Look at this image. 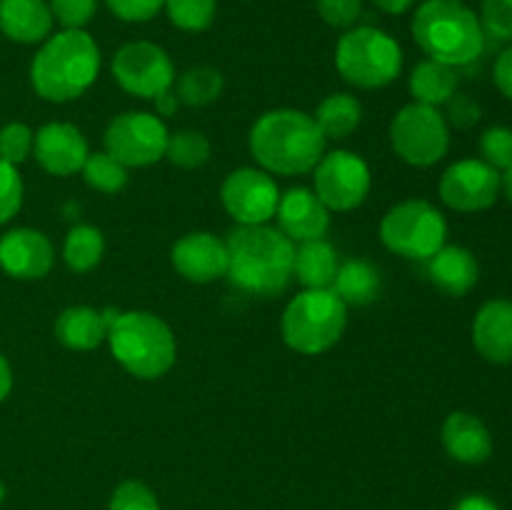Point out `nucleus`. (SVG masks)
<instances>
[{
  "label": "nucleus",
  "mask_w": 512,
  "mask_h": 510,
  "mask_svg": "<svg viewBox=\"0 0 512 510\" xmlns=\"http://www.w3.org/2000/svg\"><path fill=\"white\" fill-rule=\"evenodd\" d=\"M445 105H448V118H445V120H450L455 128L468 130V128H473V125L480 120V105L475 103L470 95L455 93L453 98H450Z\"/></svg>",
  "instance_id": "a19ab883"
},
{
  "label": "nucleus",
  "mask_w": 512,
  "mask_h": 510,
  "mask_svg": "<svg viewBox=\"0 0 512 510\" xmlns=\"http://www.w3.org/2000/svg\"><path fill=\"white\" fill-rule=\"evenodd\" d=\"M113 75L125 93L145 100H155L175 83L173 60L150 40L125 43L113 58Z\"/></svg>",
  "instance_id": "9b49d317"
},
{
  "label": "nucleus",
  "mask_w": 512,
  "mask_h": 510,
  "mask_svg": "<svg viewBox=\"0 0 512 510\" xmlns=\"http://www.w3.org/2000/svg\"><path fill=\"white\" fill-rule=\"evenodd\" d=\"M175 270L190 283H213L228 275V245L213 233H188L173 245Z\"/></svg>",
  "instance_id": "dca6fc26"
},
{
  "label": "nucleus",
  "mask_w": 512,
  "mask_h": 510,
  "mask_svg": "<svg viewBox=\"0 0 512 510\" xmlns=\"http://www.w3.org/2000/svg\"><path fill=\"white\" fill-rule=\"evenodd\" d=\"M483 33L500 43H512V0H483L480 5Z\"/></svg>",
  "instance_id": "473e14b6"
},
{
  "label": "nucleus",
  "mask_w": 512,
  "mask_h": 510,
  "mask_svg": "<svg viewBox=\"0 0 512 510\" xmlns=\"http://www.w3.org/2000/svg\"><path fill=\"white\" fill-rule=\"evenodd\" d=\"M315 8L330 28L350 30L363 15V0H315Z\"/></svg>",
  "instance_id": "58836bf2"
},
{
  "label": "nucleus",
  "mask_w": 512,
  "mask_h": 510,
  "mask_svg": "<svg viewBox=\"0 0 512 510\" xmlns=\"http://www.w3.org/2000/svg\"><path fill=\"white\" fill-rule=\"evenodd\" d=\"M395 155L415 168H430L445 158L450 148V128L445 115L433 105L410 103L390 125Z\"/></svg>",
  "instance_id": "1a4fd4ad"
},
{
  "label": "nucleus",
  "mask_w": 512,
  "mask_h": 510,
  "mask_svg": "<svg viewBox=\"0 0 512 510\" xmlns=\"http://www.w3.org/2000/svg\"><path fill=\"white\" fill-rule=\"evenodd\" d=\"M85 183L100 193H118L128 183V168L110 153H90L83 165Z\"/></svg>",
  "instance_id": "c756f323"
},
{
  "label": "nucleus",
  "mask_w": 512,
  "mask_h": 510,
  "mask_svg": "<svg viewBox=\"0 0 512 510\" xmlns=\"http://www.w3.org/2000/svg\"><path fill=\"white\" fill-rule=\"evenodd\" d=\"M100 73V48L85 30H60L50 35L30 63L35 93L50 103L80 98Z\"/></svg>",
  "instance_id": "7ed1b4c3"
},
{
  "label": "nucleus",
  "mask_w": 512,
  "mask_h": 510,
  "mask_svg": "<svg viewBox=\"0 0 512 510\" xmlns=\"http://www.w3.org/2000/svg\"><path fill=\"white\" fill-rule=\"evenodd\" d=\"M223 208L240 225H265L275 218L280 190L273 175L258 168H238L225 178Z\"/></svg>",
  "instance_id": "ddd939ff"
},
{
  "label": "nucleus",
  "mask_w": 512,
  "mask_h": 510,
  "mask_svg": "<svg viewBox=\"0 0 512 510\" xmlns=\"http://www.w3.org/2000/svg\"><path fill=\"white\" fill-rule=\"evenodd\" d=\"M413 38L430 60L468 65L480 58L485 33L480 18L458 0H428L413 15Z\"/></svg>",
  "instance_id": "20e7f679"
},
{
  "label": "nucleus",
  "mask_w": 512,
  "mask_h": 510,
  "mask_svg": "<svg viewBox=\"0 0 512 510\" xmlns=\"http://www.w3.org/2000/svg\"><path fill=\"white\" fill-rule=\"evenodd\" d=\"M55 250L48 235L33 228H15L0 238V268L18 280H40L53 270Z\"/></svg>",
  "instance_id": "2eb2a0df"
},
{
  "label": "nucleus",
  "mask_w": 512,
  "mask_h": 510,
  "mask_svg": "<svg viewBox=\"0 0 512 510\" xmlns=\"http://www.w3.org/2000/svg\"><path fill=\"white\" fill-rule=\"evenodd\" d=\"M168 128L155 113H123L110 120L105 130V153L125 168H145L165 158Z\"/></svg>",
  "instance_id": "9d476101"
},
{
  "label": "nucleus",
  "mask_w": 512,
  "mask_h": 510,
  "mask_svg": "<svg viewBox=\"0 0 512 510\" xmlns=\"http://www.w3.org/2000/svg\"><path fill=\"white\" fill-rule=\"evenodd\" d=\"M105 5L125 23H148L163 10L165 0H105Z\"/></svg>",
  "instance_id": "ea45409f"
},
{
  "label": "nucleus",
  "mask_w": 512,
  "mask_h": 510,
  "mask_svg": "<svg viewBox=\"0 0 512 510\" xmlns=\"http://www.w3.org/2000/svg\"><path fill=\"white\" fill-rule=\"evenodd\" d=\"M228 278L235 288L270 298L288 288L293 278L295 245L280 230L268 225H240L230 230Z\"/></svg>",
  "instance_id": "f257e3e1"
},
{
  "label": "nucleus",
  "mask_w": 512,
  "mask_h": 510,
  "mask_svg": "<svg viewBox=\"0 0 512 510\" xmlns=\"http://www.w3.org/2000/svg\"><path fill=\"white\" fill-rule=\"evenodd\" d=\"M340 268L338 253L328 240H305L295 250L293 275L305 288H333L335 273Z\"/></svg>",
  "instance_id": "b1692460"
},
{
  "label": "nucleus",
  "mask_w": 512,
  "mask_h": 510,
  "mask_svg": "<svg viewBox=\"0 0 512 510\" xmlns=\"http://www.w3.org/2000/svg\"><path fill=\"white\" fill-rule=\"evenodd\" d=\"M375 8H380L383 13L388 15H403L408 13L410 8L415 5V0H373Z\"/></svg>",
  "instance_id": "c03bdc74"
},
{
  "label": "nucleus",
  "mask_w": 512,
  "mask_h": 510,
  "mask_svg": "<svg viewBox=\"0 0 512 510\" xmlns=\"http://www.w3.org/2000/svg\"><path fill=\"white\" fill-rule=\"evenodd\" d=\"M370 193V168L350 150H333L315 165V195L328 210H353Z\"/></svg>",
  "instance_id": "f8f14e48"
},
{
  "label": "nucleus",
  "mask_w": 512,
  "mask_h": 510,
  "mask_svg": "<svg viewBox=\"0 0 512 510\" xmlns=\"http://www.w3.org/2000/svg\"><path fill=\"white\" fill-rule=\"evenodd\" d=\"M380 273L368 260H348L338 268L333 290L345 305H368L380 295Z\"/></svg>",
  "instance_id": "a878e982"
},
{
  "label": "nucleus",
  "mask_w": 512,
  "mask_h": 510,
  "mask_svg": "<svg viewBox=\"0 0 512 510\" xmlns=\"http://www.w3.org/2000/svg\"><path fill=\"white\" fill-rule=\"evenodd\" d=\"M335 65L343 80L355 88H383L403 70V50L385 30L355 25L338 40Z\"/></svg>",
  "instance_id": "0eeeda50"
},
{
  "label": "nucleus",
  "mask_w": 512,
  "mask_h": 510,
  "mask_svg": "<svg viewBox=\"0 0 512 510\" xmlns=\"http://www.w3.org/2000/svg\"><path fill=\"white\" fill-rule=\"evenodd\" d=\"M223 73L218 68H210V65H195L188 68L175 83V95L183 105L190 108H200V105H208L213 100L220 98L223 93Z\"/></svg>",
  "instance_id": "c85d7f7f"
},
{
  "label": "nucleus",
  "mask_w": 512,
  "mask_h": 510,
  "mask_svg": "<svg viewBox=\"0 0 512 510\" xmlns=\"http://www.w3.org/2000/svg\"><path fill=\"white\" fill-rule=\"evenodd\" d=\"M448 238V223L433 203L420 198L403 200L385 213L380 240L390 253L408 260H430Z\"/></svg>",
  "instance_id": "6e6552de"
},
{
  "label": "nucleus",
  "mask_w": 512,
  "mask_h": 510,
  "mask_svg": "<svg viewBox=\"0 0 512 510\" xmlns=\"http://www.w3.org/2000/svg\"><path fill=\"white\" fill-rule=\"evenodd\" d=\"M313 118L318 123L320 133L325 135V140H343L358 130L360 120H363V105H360V100L355 95L333 93L318 105Z\"/></svg>",
  "instance_id": "bb28decb"
},
{
  "label": "nucleus",
  "mask_w": 512,
  "mask_h": 510,
  "mask_svg": "<svg viewBox=\"0 0 512 510\" xmlns=\"http://www.w3.org/2000/svg\"><path fill=\"white\" fill-rule=\"evenodd\" d=\"M23 205V180L15 165L0 160V225L8 223Z\"/></svg>",
  "instance_id": "4c0bfd02"
},
{
  "label": "nucleus",
  "mask_w": 512,
  "mask_h": 510,
  "mask_svg": "<svg viewBox=\"0 0 512 510\" xmlns=\"http://www.w3.org/2000/svg\"><path fill=\"white\" fill-rule=\"evenodd\" d=\"M453 510H500V508L488 498V495L475 493V495H465V498H460L458 503L453 505Z\"/></svg>",
  "instance_id": "37998d69"
},
{
  "label": "nucleus",
  "mask_w": 512,
  "mask_h": 510,
  "mask_svg": "<svg viewBox=\"0 0 512 510\" xmlns=\"http://www.w3.org/2000/svg\"><path fill=\"white\" fill-rule=\"evenodd\" d=\"M3 500H5V485L0 483V505H3Z\"/></svg>",
  "instance_id": "09e8293b"
},
{
  "label": "nucleus",
  "mask_w": 512,
  "mask_h": 510,
  "mask_svg": "<svg viewBox=\"0 0 512 510\" xmlns=\"http://www.w3.org/2000/svg\"><path fill=\"white\" fill-rule=\"evenodd\" d=\"M410 93H413L415 103L438 108L458 93V73H455L453 65L430 58L420 60L410 73Z\"/></svg>",
  "instance_id": "393cba45"
},
{
  "label": "nucleus",
  "mask_w": 512,
  "mask_h": 510,
  "mask_svg": "<svg viewBox=\"0 0 512 510\" xmlns=\"http://www.w3.org/2000/svg\"><path fill=\"white\" fill-rule=\"evenodd\" d=\"M48 5L65 30H83L98 10V0H48Z\"/></svg>",
  "instance_id": "e433bc0d"
},
{
  "label": "nucleus",
  "mask_w": 512,
  "mask_h": 510,
  "mask_svg": "<svg viewBox=\"0 0 512 510\" xmlns=\"http://www.w3.org/2000/svg\"><path fill=\"white\" fill-rule=\"evenodd\" d=\"M165 13L168 20L180 30L188 33H203L213 25L218 3L215 0H165Z\"/></svg>",
  "instance_id": "7c9ffc66"
},
{
  "label": "nucleus",
  "mask_w": 512,
  "mask_h": 510,
  "mask_svg": "<svg viewBox=\"0 0 512 510\" xmlns=\"http://www.w3.org/2000/svg\"><path fill=\"white\" fill-rule=\"evenodd\" d=\"M473 343L490 363H512V300H488L478 310Z\"/></svg>",
  "instance_id": "6ab92c4d"
},
{
  "label": "nucleus",
  "mask_w": 512,
  "mask_h": 510,
  "mask_svg": "<svg viewBox=\"0 0 512 510\" xmlns=\"http://www.w3.org/2000/svg\"><path fill=\"white\" fill-rule=\"evenodd\" d=\"M105 240L95 225H75L70 228L63 245V260L73 273H88L103 260Z\"/></svg>",
  "instance_id": "cd10ccee"
},
{
  "label": "nucleus",
  "mask_w": 512,
  "mask_h": 510,
  "mask_svg": "<svg viewBox=\"0 0 512 510\" xmlns=\"http://www.w3.org/2000/svg\"><path fill=\"white\" fill-rule=\"evenodd\" d=\"M458 3H463V0H458Z\"/></svg>",
  "instance_id": "8fccbe9b"
},
{
  "label": "nucleus",
  "mask_w": 512,
  "mask_h": 510,
  "mask_svg": "<svg viewBox=\"0 0 512 510\" xmlns=\"http://www.w3.org/2000/svg\"><path fill=\"white\" fill-rule=\"evenodd\" d=\"M480 155L495 170H508L512 165V130L495 125L480 135Z\"/></svg>",
  "instance_id": "72a5a7b5"
},
{
  "label": "nucleus",
  "mask_w": 512,
  "mask_h": 510,
  "mask_svg": "<svg viewBox=\"0 0 512 510\" xmlns=\"http://www.w3.org/2000/svg\"><path fill=\"white\" fill-rule=\"evenodd\" d=\"M430 280L443 290L445 295L463 298L475 288L480 278V268L475 255L460 245H443L438 253L430 258L428 265Z\"/></svg>",
  "instance_id": "5701e85b"
},
{
  "label": "nucleus",
  "mask_w": 512,
  "mask_h": 510,
  "mask_svg": "<svg viewBox=\"0 0 512 510\" xmlns=\"http://www.w3.org/2000/svg\"><path fill=\"white\" fill-rule=\"evenodd\" d=\"M503 175L485 160H458L440 178V198L458 213L488 210L498 200Z\"/></svg>",
  "instance_id": "4468645a"
},
{
  "label": "nucleus",
  "mask_w": 512,
  "mask_h": 510,
  "mask_svg": "<svg viewBox=\"0 0 512 510\" xmlns=\"http://www.w3.org/2000/svg\"><path fill=\"white\" fill-rule=\"evenodd\" d=\"M0 30L13 43H43L53 30L50 5L45 0H0Z\"/></svg>",
  "instance_id": "4be33fe9"
},
{
  "label": "nucleus",
  "mask_w": 512,
  "mask_h": 510,
  "mask_svg": "<svg viewBox=\"0 0 512 510\" xmlns=\"http://www.w3.org/2000/svg\"><path fill=\"white\" fill-rule=\"evenodd\" d=\"M108 510H160L153 490L140 480H125L113 490Z\"/></svg>",
  "instance_id": "c9c22d12"
},
{
  "label": "nucleus",
  "mask_w": 512,
  "mask_h": 510,
  "mask_svg": "<svg viewBox=\"0 0 512 510\" xmlns=\"http://www.w3.org/2000/svg\"><path fill=\"white\" fill-rule=\"evenodd\" d=\"M33 130L25 123H10L0 130V160L18 165L33 153Z\"/></svg>",
  "instance_id": "f704fd0d"
},
{
  "label": "nucleus",
  "mask_w": 512,
  "mask_h": 510,
  "mask_svg": "<svg viewBox=\"0 0 512 510\" xmlns=\"http://www.w3.org/2000/svg\"><path fill=\"white\" fill-rule=\"evenodd\" d=\"M275 215H278L280 233L298 243L323 238L330 228V210L315 195V190L308 188H290L288 193L280 195Z\"/></svg>",
  "instance_id": "a211bd4d"
},
{
  "label": "nucleus",
  "mask_w": 512,
  "mask_h": 510,
  "mask_svg": "<svg viewBox=\"0 0 512 510\" xmlns=\"http://www.w3.org/2000/svg\"><path fill=\"white\" fill-rule=\"evenodd\" d=\"M493 78H495V85H498L500 93H503L505 98L512 100V45L510 48H505L503 53L498 55V60H495Z\"/></svg>",
  "instance_id": "79ce46f5"
},
{
  "label": "nucleus",
  "mask_w": 512,
  "mask_h": 510,
  "mask_svg": "<svg viewBox=\"0 0 512 510\" xmlns=\"http://www.w3.org/2000/svg\"><path fill=\"white\" fill-rule=\"evenodd\" d=\"M10 388H13V370H10L8 360L0 355V403L10 395Z\"/></svg>",
  "instance_id": "49530a36"
},
{
  "label": "nucleus",
  "mask_w": 512,
  "mask_h": 510,
  "mask_svg": "<svg viewBox=\"0 0 512 510\" xmlns=\"http://www.w3.org/2000/svg\"><path fill=\"white\" fill-rule=\"evenodd\" d=\"M110 353L140 380L163 378L175 363V335L165 320L145 310L118 313L108 328Z\"/></svg>",
  "instance_id": "39448f33"
},
{
  "label": "nucleus",
  "mask_w": 512,
  "mask_h": 510,
  "mask_svg": "<svg viewBox=\"0 0 512 510\" xmlns=\"http://www.w3.org/2000/svg\"><path fill=\"white\" fill-rule=\"evenodd\" d=\"M348 325V305L333 288H305L283 313V340L303 355H320L333 348Z\"/></svg>",
  "instance_id": "423d86ee"
},
{
  "label": "nucleus",
  "mask_w": 512,
  "mask_h": 510,
  "mask_svg": "<svg viewBox=\"0 0 512 510\" xmlns=\"http://www.w3.org/2000/svg\"><path fill=\"white\" fill-rule=\"evenodd\" d=\"M250 153L265 173H310L325 155V135L303 110H270L250 128Z\"/></svg>",
  "instance_id": "f03ea898"
},
{
  "label": "nucleus",
  "mask_w": 512,
  "mask_h": 510,
  "mask_svg": "<svg viewBox=\"0 0 512 510\" xmlns=\"http://www.w3.org/2000/svg\"><path fill=\"white\" fill-rule=\"evenodd\" d=\"M120 310H95L90 305H70L55 320V338L70 350H93L108 338V328Z\"/></svg>",
  "instance_id": "aec40b11"
},
{
  "label": "nucleus",
  "mask_w": 512,
  "mask_h": 510,
  "mask_svg": "<svg viewBox=\"0 0 512 510\" xmlns=\"http://www.w3.org/2000/svg\"><path fill=\"white\" fill-rule=\"evenodd\" d=\"M33 153L50 175L65 178L83 170L90 150L85 135L73 123H48L35 133Z\"/></svg>",
  "instance_id": "f3484780"
},
{
  "label": "nucleus",
  "mask_w": 512,
  "mask_h": 510,
  "mask_svg": "<svg viewBox=\"0 0 512 510\" xmlns=\"http://www.w3.org/2000/svg\"><path fill=\"white\" fill-rule=\"evenodd\" d=\"M165 158L173 165H178V168H200L210 158V140L200 130H180V133L168 138Z\"/></svg>",
  "instance_id": "2f4dec72"
},
{
  "label": "nucleus",
  "mask_w": 512,
  "mask_h": 510,
  "mask_svg": "<svg viewBox=\"0 0 512 510\" xmlns=\"http://www.w3.org/2000/svg\"><path fill=\"white\" fill-rule=\"evenodd\" d=\"M503 190H505V198L512 203V165L505 170V175H503Z\"/></svg>",
  "instance_id": "de8ad7c7"
},
{
  "label": "nucleus",
  "mask_w": 512,
  "mask_h": 510,
  "mask_svg": "<svg viewBox=\"0 0 512 510\" xmlns=\"http://www.w3.org/2000/svg\"><path fill=\"white\" fill-rule=\"evenodd\" d=\"M178 105H180V100L173 90H165V93H160L158 98H155V110H158L160 115H175Z\"/></svg>",
  "instance_id": "a18cd8bd"
},
{
  "label": "nucleus",
  "mask_w": 512,
  "mask_h": 510,
  "mask_svg": "<svg viewBox=\"0 0 512 510\" xmlns=\"http://www.w3.org/2000/svg\"><path fill=\"white\" fill-rule=\"evenodd\" d=\"M443 445L448 455L458 463L478 465L485 463L493 453V438L485 423L475 415L463 413H450L443 423Z\"/></svg>",
  "instance_id": "412c9836"
}]
</instances>
